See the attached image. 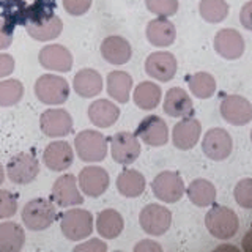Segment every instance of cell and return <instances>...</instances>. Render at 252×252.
<instances>
[{"instance_id":"42","label":"cell","mask_w":252,"mask_h":252,"mask_svg":"<svg viewBox=\"0 0 252 252\" xmlns=\"http://www.w3.org/2000/svg\"><path fill=\"white\" fill-rule=\"evenodd\" d=\"M13 43V26L0 19V51L8 49Z\"/></svg>"},{"instance_id":"22","label":"cell","mask_w":252,"mask_h":252,"mask_svg":"<svg viewBox=\"0 0 252 252\" xmlns=\"http://www.w3.org/2000/svg\"><path fill=\"white\" fill-rule=\"evenodd\" d=\"M145 35L150 44L156 47H169L177 38V29L167 18H156L148 22Z\"/></svg>"},{"instance_id":"13","label":"cell","mask_w":252,"mask_h":252,"mask_svg":"<svg viewBox=\"0 0 252 252\" xmlns=\"http://www.w3.org/2000/svg\"><path fill=\"white\" fill-rule=\"evenodd\" d=\"M202 150L207 158L213 161H224L230 156L233 150V140L225 129L213 128L202 140Z\"/></svg>"},{"instance_id":"37","label":"cell","mask_w":252,"mask_h":252,"mask_svg":"<svg viewBox=\"0 0 252 252\" xmlns=\"http://www.w3.org/2000/svg\"><path fill=\"white\" fill-rule=\"evenodd\" d=\"M145 6L158 18H170L178 11V0H145Z\"/></svg>"},{"instance_id":"14","label":"cell","mask_w":252,"mask_h":252,"mask_svg":"<svg viewBox=\"0 0 252 252\" xmlns=\"http://www.w3.org/2000/svg\"><path fill=\"white\" fill-rule=\"evenodd\" d=\"M39 65L55 73H68L73 68V54L62 44H47L38 54Z\"/></svg>"},{"instance_id":"38","label":"cell","mask_w":252,"mask_h":252,"mask_svg":"<svg viewBox=\"0 0 252 252\" xmlns=\"http://www.w3.org/2000/svg\"><path fill=\"white\" fill-rule=\"evenodd\" d=\"M235 200L241 208H252V178H243L235 186Z\"/></svg>"},{"instance_id":"29","label":"cell","mask_w":252,"mask_h":252,"mask_svg":"<svg viewBox=\"0 0 252 252\" xmlns=\"http://www.w3.org/2000/svg\"><path fill=\"white\" fill-rule=\"evenodd\" d=\"M26 244V232L18 222H0V252H19Z\"/></svg>"},{"instance_id":"7","label":"cell","mask_w":252,"mask_h":252,"mask_svg":"<svg viewBox=\"0 0 252 252\" xmlns=\"http://www.w3.org/2000/svg\"><path fill=\"white\" fill-rule=\"evenodd\" d=\"M152 189L156 199L165 203L178 202L186 191L183 178L180 177V173L172 170H164L158 173L152 181Z\"/></svg>"},{"instance_id":"45","label":"cell","mask_w":252,"mask_h":252,"mask_svg":"<svg viewBox=\"0 0 252 252\" xmlns=\"http://www.w3.org/2000/svg\"><path fill=\"white\" fill-rule=\"evenodd\" d=\"M134 251H136V252H161L162 248L155 241L144 240V241H140V243L136 244V246H134Z\"/></svg>"},{"instance_id":"23","label":"cell","mask_w":252,"mask_h":252,"mask_svg":"<svg viewBox=\"0 0 252 252\" xmlns=\"http://www.w3.org/2000/svg\"><path fill=\"white\" fill-rule=\"evenodd\" d=\"M164 112L173 118H185L194 112L191 96L180 87H173L164 98Z\"/></svg>"},{"instance_id":"12","label":"cell","mask_w":252,"mask_h":252,"mask_svg":"<svg viewBox=\"0 0 252 252\" xmlns=\"http://www.w3.org/2000/svg\"><path fill=\"white\" fill-rule=\"evenodd\" d=\"M77 183L85 195L99 197L109 189L110 177L107 170L99 167V165H87V167L79 172Z\"/></svg>"},{"instance_id":"16","label":"cell","mask_w":252,"mask_h":252,"mask_svg":"<svg viewBox=\"0 0 252 252\" xmlns=\"http://www.w3.org/2000/svg\"><path fill=\"white\" fill-rule=\"evenodd\" d=\"M220 115L233 126L248 125L252 120V104L240 94H228L220 102Z\"/></svg>"},{"instance_id":"11","label":"cell","mask_w":252,"mask_h":252,"mask_svg":"<svg viewBox=\"0 0 252 252\" xmlns=\"http://www.w3.org/2000/svg\"><path fill=\"white\" fill-rule=\"evenodd\" d=\"M110 155L112 159L122 165H129L140 155V144L136 134L122 131L110 139Z\"/></svg>"},{"instance_id":"28","label":"cell","mask_w":252,"mask_h":252,"mask_svg":"<svg viewBox=\"0 0 252 252\" xmlns=\"http://www.w3.org/2000/svg\"><path fill=\"white\" fill-rule=\"evenodd\" d=\"M145 177L136 169H125L117 177V189L123 197L134 199L144 194L145 191Z\"/></svg>"},{"instance_id":"48","label":"cell","mask_w":252,"mask_h":252,"mask_svg":"<svg viewBox=\"0 0 252 252\" xmlns=\"http://www.w3.org/2000/svg\"><path fill=\"white\" fill-rule=\"evenodd\" d=\"M5 173H6V169H3L2 162H0V186H2V183L5 181Z\"/></svg>"},{"instance_id":"36","label":"cell","mask_w":252,"mask_h":252,"mask_svg":"<svg viewBox=\"0 0 252 252\" xmlns=\"http://www.w3.org/2000/svg\"><path fill=\"white\" fill-rule=\"evenodd\" d=\"M202 19L210 24L222 22L228 14V5L225 0H202L199 5Z\"/></svg>"},{"instance_id":"30","label":"cell","mask_w":252,"mask_h":252,"mask_svg":"<svg viewBox=\"0 0 252 252\" xmlns=\"http://www.w3.org/2000/svg\"><path fill=\"white\" fill-rule=\"evenodd\" d=\"M26 30L30 38H33L35 41H52V39L59 38L63 32V21L57 14H54L52 18L46 19L43 22L36 24H27Z\"/></svg>"},{"instance_id":"5","label":"cell","mask_w":252,"mask_h":252,"mask_svg":"<svg viewBox=\"0 0 252 252\" xmlns=\"http://www.w3.org/2000/svg\"><path fill=\"white\" fill-rule=\"evenodd\" d=\"M35 96L47 106H60L69 96V84L65 77L43 74L35 82Z\"/></svg>"},{"instance_id":"34","label":"cell","mask_w":252,"mask_h":252,"mask_svg":"<svg viewBox=\"0 0 252 252\" xmlns=\"http://www.w3.org/2000/svg\"><path fill=\"white\" fill-rule=\"evenodd\" d=\"M55 11V0H35L33 5H30L26 10H22L21 21L26 24L43 22L54 16Z\"/></svg>"},{"instance_id":"25","label":"cell","mask_w":252,"mask_h":252,"mask_svg":"<svg viewBox=\"0 0 252 252\" xmlns=\"http://www.w3.org/2000/svg\"><path fill=\"white\" fill-rule=\"evenodd\" d=\"M120 117V109L109 99H96L89 106V118L96 128H110Z\"/></svg>"},{"instance_id":"31","label":"cell","mask_w":252,"mask_h":252,"mask_svg":"<svg viewBox=\"0 0 252 252\" xmlns=\"http://www.w3.org/2000/svg\"><path fill=\"white\" fill-rule=\"evenodd\" d=\"M186 194L195 207H210L216 202V188L208 180L197 178L186 188Z\"/></svg>"},{"instance_id":"40","label":"cell","mask_w":252,"mask_h":252,"mask_svg":"<svg viewBox=\"0 0 252 252\" xmlns=\"http://www.w3.org/2000/svg\"><path fill=\"white\" fill-rule=\"evenodd\" d=\"M93 0H63V8L71 16H84L92 8Z\"/></svg>"},{"instance_id":"26","label":"cell","mask_w":252,"mask_h":252,"mask_svg":"<svg viewBox=\"0 0 252 252\" xmlns=\"http://www.w3.org/2000/svg\"><path fill=\"white\" fill-rule=\"evenodd\" d=\"M123 228H125V219L114 208L102 210L96 216V232L99 233L101 238L114 240L122 235Z\"/></svg>"},{"instance_id":"44","label":"cell","mask_w":252,"mask_h":252,"mask_svg":"<svg viewBox=\"0 0 252 252\" xmlns=\"http://www.w3.org/2000/svg\"><path fill=\"white\" fill-rule=\"evenodd\" d=\"M240 22L244 29L252 32V0L243 5L240 11Z\"/></svg>"},{"instance_id":"8","label":"cell","mask_w":252,"mask_h":252,"mask_svg":"<svg viewBox=\"0 0 252 252\" xmlns=\"http://www.w3.org/2000/svg\"><path fill=\"white\" fill-rule=\"evenodd\" d=\"M39 128L44 136L51 139L66 137L73 132V117L65 109H47L39 117Z\"/></svg>"},{"instance_id":"49","label":"cell","mask_w":252,"mask_h":252,"mask_svg":"<svg viewBox=\"0 0 252 252\" xmlns=\"http://www.w3.org/2000/svg\"><path fill=\"white\" fill-rule=\"evenodd\" d=\"M8 2H26V0H8Z\"/></svg>"},{"instance_id":"50","label":"cell","mask_w":252,"mask_h":252,"mask_svg":"<svg viewBox=\"0 0 252 252\" xmlns=\"http://www.w3.org/2000/svg\"><path fill=\"white\" fill-rule=\"evenodd\" d=\"M251 140H252V131H251Z\"/></svg>"},{"instance_id":"27","label":"cell","mask_w":252,"mask_h":252,"mask_svg":"<svg viewBox=\"0 0 252 252\" xmlns=\"http://www.w3.org/2000/svg\"><path fill=\"white\" fill-rule=\"evenodd\" d=\"M107 93L117 102L126 104L129 101L132 90V77L126 71H110L107 76Z\"/></svg>"},{"instance_id":"47","label":"cell","mask_w":252,"mask_h":252,"mask_svg":"<svg viewBox=\"0 0 252 252\" xmlns=\"http://www.w3.org/2000/svg\"><path fill=\"white\" fill-rule=\"evenodd\" d=\"M216 251H233V252H236V251H238V248H235V246H228V244H225V246H218V248H216Z\"/></svg>"},{"instance_id":"46","label":"cell","mask_w":252,"mask_h":252,"mask_svg":"<svg viewBox=\"0 0 252 252\" xmlns=\"http://www.w3.org/2000/svg\"><path fill=\"white\" fill-rule=\"evenodd\" d=\"M241 246H243V251L246 252H252V228L251 230L243 236V241H241Z\"/></svg>"},{"instance_id":"43","label":"cell","mask_w":252,"mask_h":252,"mask_svg":"<svg viewBox=\"0 0 252 252\" xmlns=\"http://www.w3.org/2000/svg\"><path fill=\"white\" fill-rule=\"evenodd\" d=\"M14 71V59L10 54L0 52V79H5Z\"/></svg>"},{"instance_id":"33","label":"cell","mask_w":252,"mask_h":252,"mask_svg":"<svg viewBox=\"0 0 252 252\" xmlns=\"http://www.w3.org/2000/svg\"><path fill=\"white\" fill-rule=\"evenodd\" d=\"M188 87L191 93L195 98L199 99H207L211 98L216 92V81L210 73H205V71H200V73L191 74L188 77Z\"/></svg>"},{"instance_id":"17","label":"cell","mask_w":252,"mask_h":252,"mask_svg":"<svg viewBox=\"0 0 252 252\" xmlns=\"http://www.w3.org/2000/svg\"><path fill=\"white\" fill-rule=\"evenodd\" d=\"M178 63L170 52H153L145 60V71L150 77L159 82H169L177 74Z\"/></svg>"},{"instance_id":"15","label":"cell","mask_w":252,"mask_h":252,"mask_svg":"<svg viewBox=\"0 0 252 252\" xmlns=\"http://www.w3.org/2000/svg\"><path fill=\"white\" fill-rule=\"evenodd\" d=\"M136 136L150 147H162L169 142V128L158 115H147L137 126Z\"/></svg>"},{"instance_id":"6","label":"cell","mask_w":252,"mask_h":252,"mask_svg":"<svg viewBox=\"0 0 252 252\" xmlns=\"http://www.w3.org/2000/svg\"><path fill=\"white\" fill-rule=\"evenodd\" d=\"M39 173V161L33 153L14 155L6 164V177L14 185H30Z\"/></svg>"},{"instance_id":"19","label":"cell","mask_w":252,"mask_h":252,"mask_svg":"<svg viewBox=\"0 0 252 252\" xmlns=\"http://www.w3.org/2000/svg\"><path fill=\"white\" fill-rule=\"evenodd\" d=\"M202 134V125L194 117H185L172 131V142L178 150H191L197 145Z\"/></svg>"},{"instance_id":"32","label":"cell","mask_w":252,"mask_h":252,"mask_svg":"<svg viewBox=\"0 0 252 252\" xmlns=\"http://www.w3.org/2000/svg\"><path fill=\"white\" fill-rule=\"evenodd\" d=\"M162 92L155 82H140L134 89V104L142 110H153L159 106Z\"/></svg>"},{"instance_id":"2","label":"cell","mask_w":252,"mask_h":252,"mask_svg":"<svg viewBox=\"0 0 252 252\" xmlns=\"http://www.w3.org/2000/svg\"><path fill=\"white\" fill-rule=\"evenodd\" d=\"M74 150L79 159L84 162H101L106 159L109 144L107 139L102 136L99 131L94 129H84L76 134L74 139Z\"/></svg>"},{"instance_id":"21","label":"cell","mask_w":252,"mask_h":252,"mask_svg":"<svg viewBox=\"0 0 252 252\" xmlns=\"http://www.w3.org/2000/svg\"><path fill=\"white\" fill-rule=\"evenodd\" d=\"M101 55L110 65H125L131 60L132 47L126 38L120 35H110L102 39L101 43Z\"/></svg>"},{"instance_id":"10","label":"cell","mask_w":252,"mask_h":252,"mask_svg":"<svg viewBox=\"0 0 252 252\" xmlns=\"http://www.w3.org/2000/svg\"><path fill=\"white\" fill-rule=\"evenodd\" d=\"M139 222L142 230L152 236L164 235L172 225V213L169 208L158 203H150L142 208Z\"/></svg>"},{"instance_id":"41","label":"cell","mask_w":252,"mask_h":252,"mask_svg":"<svg viewBox=\"0 0 252 252\" xmlns=\"http://www.w3.org/2000/svg\"><path fill=\"white\" fill-rule=\"evenodd\" d=\"M106 251H107V244L98 238H92L85 243L77 244L74 248V252H106Z\"/></svg>"},{"instance_id":"24","label":"cell","mask_w":252,"mask_h":252,"mask_svg":"<svg viewBox=\"0 0 252 252\" xmlns=\"http://www.w3.org/2000/svg\"><path fill=\"white\" fill-rule=\"evenodd\" d=\"M73 89L81 98H94L102 90V77L96 69H79L73 79Z\"/></svg>"},{"instance_id":"39","label":"cell","mask_w":252,"mask_h":252,"mask_svg":"<svg viewBox=\"0 0 252 252\" xmlns=\"http://www.w3.org/2000/svg\"><path fill=\"white\" fill-rule=\"evenodd\" d=\"M18 211V195L6 189H0V219H8Z\"/></svg>"},{"instance_id":"20","label":"cell","mask_w":252,"mask_h":252,"mask_svg":"<svg viewBox=\"0 0 252 252\" xmlns=\"http://www.w3.org/2000/svg\"><path fill=\"white\" fill-rule=\"evenodd\" d=\"M215 51L227 60H236L244 54V39L235 29H222L215 36Z\"/></svg>"},{"instance_id":"9","label":"cell","mask_w":252,"mask_h":252,"mask_svg":"<svg viewBox=\"0 0 252 252\" xmlns=\"http://www.w3.org/2000/svg\"><path fill=\"white\" fill-rule=\"evenodd\" d=\"M51 197L52 202L60 208H71L84 203V195L73 173H65L54 181Z\"/></svg>"},{"instance_id":"1","label":"cell","mask_w":252,"mask_h":252,"mask_svg":"<svg viewBox=\"0 0 252 252\" xmlns=\"http://www.w3.org/2000/svg\"><path fill=\"white\" fill-rule=\"evenodd\" d=\"M57 219L54 203L43 197L32 199L22 208V222L32 232H43L49 228Z\"/></svg>"},{"instance_id":"18","label":"cell","mask_w":252,"mask_h":252,"mask_svg":"<svg viewBox=\"0 0 252 252\" xmlns=\"http://www.w3.org/2000/svg\"><path fill=\"white\" fill-rule=\"evenodd\" d=\"M43 161L52 172H63L74 161V150L66 140H54L44 148Z\"/></svg>"},{"instance_id":"4","label":"cell","mask_w":252,"mask_h":252,"mask_svg":"<svg viewBox=\"0 0 252 252\" xmlns=\"http://www.w3.org/2000/svg\"><path fill=\"white\" fill-rule=\"evenodd\" d=\"M205 225L208 232L218 240H230L238 232L240 219L228 207L215 205L205 216Z\"/></svg>"},{"instance_id":"35","label":"cell","mask_w":252,"mask_h":252,"mask_svg":"<svg viewBox=\"0 0 252 252\" xmlns=\"http://www.w3.org/2000/svg\"><path fill=\"white\" fill-rule=\"evenodd\" d=\"M24 96V85L18 79L0 81V107H13Z\"/></svg>"},{"instance_id":"3","label":"cell","mask_w":252,"mask_h":252,"mask_svg":"<svg viewBox=\"0 0 252 252\" xmlns=\"http://www.w3.org/2000/svg\"><path fill=\"white\" fill-rule=\"evenodd\" d=\"M62 233L69 241H82L93 233L94 220L89 210L71 208L60 218Z\"/></svg>"}]
</instances>
